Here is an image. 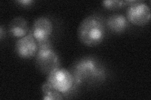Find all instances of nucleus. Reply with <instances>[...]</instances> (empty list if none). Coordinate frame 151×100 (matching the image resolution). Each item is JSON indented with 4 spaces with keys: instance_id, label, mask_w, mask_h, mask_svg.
<instances>
[{
    "instance_id": "obj_1",
    "label": "nucleus",
    "mask_w": 151,
    "mask_h": 100,
    "mask_svg": "<svg viewBox=\"0 0 151 100\" xmlns=\"http://www.w3.org/2000/svg\"><path fill=\"white\" fill-rule=\"evenodd\" d=\"M70 72L74 86L101 82L106 78L105 66L100 60L91 56L84 57L76 62Z\"/></svg>"
},
{
    "instance_id": "obj_5",
    "label": "nucleus",
    "mask_w": 151,
    "mask_h": 100,
    "mask_svg": "<svg viewBox=\"0 0 151 100\" xmlns=\"http://www.w3.org/2000/svg\"><path fill=\"white\" fill-rule=\"evenodd\" d=\"M150 8L142 1H135L129 4L126 11V18L129 23L138 26H144L150 21Z\"/></svg>"
},
{
    "instance_id": "obj_2",
    "label": "nucleus",
    "mask_w": 151,
    "mask_h": 100,
    "mask_svg": "<svg viewBox=\"0 0 151 100\" xmlns=\"http://www.w3.org/2000/svg\"><path fill=\"white\" fill-rule=\"evenodd\" d=\"M106 24L99 15H91L85 18L78 29V38L83 44L89 47L100 45L105 38Z\"/></svg>"
},
{
    "instance_id": "obj_7",
    "label": "nucleus",
    "mask_w": 151,
    "mask_h": 100,
    "mask_svg": "<svg viewBox=\"0 0 151 100\" xmlns=\"http://www.w3.org/2000/svg\"><path fill=\"white\" fill-rule=\"evenodd\" d=\"M53 30V24L50 19L41 16L34 21L31 32L37 42H42L49 40Z\"/></svg>"
},
{
    "instance_id": "obj_8",
    "label": "nucleus",
    "mask_w": 151,
    "mask_h": 100,
    "mask_svg": "<svg viewBox=\"0 0 151 100\" xmlns=\"http://www.w3.org/2000/svg\"><path fill=\"white\" fill-rule=\"evenodd\" d=\"M105 24L108 29L115 33L124 32L129 26L126 16L120 13L113 14L108 16Z\"/></svg>"
},
{
    "instance_id": "obj_13",
    "label": "nucleus",
    "mask_w": 151,
    "mask_h": 100,
    "mask_svg": "<svg viewBox=\"0 0 151 100\" xmlns=\"http://www.w3.org/2000/svg\"><path fill=\"white\" fill-rule=\"evenodd\" d=\"M4 36V30H3V26H1L0 27V38L2 40H3V38Z\"/></svg>"
},
{
    "instance_id": "obj_3",
    "label": "nucleus",
    "mask_w": 151,
    "mask_h": 100,
    "mask_svg": "<svg viewBox=\"0 0 151 100\" xmlns=\"http://www.w3.org/2000/svg\"><path fill=\"white\" fill-rule=\"evenodd\" d=\"M38 50L35 56L37 68L44 74L48 75L54 70L60 68V60L58 55L53 50L49 40L37 42Z\"/></svg>"
},
{
    "instance_id": "obj_12",
    "label": "nucleus",
    "mask_w": 151,
    "mask_h": 100,
    "mask_svg": "<svg viewBox=\"0 0 151 100\" xmlns=\"http://www.w3.org/2000/svg\"><path fill=\"white\" fill-rule=\"evenodd\" d=\"M17 3L20 4L22 6H29L32 5V4L34 3L33 0H18L16 1Z\"/></svg>"
},
{
    "instance_id": "obj_9",
    "label": "nucleus",
    "mask_w": 151,
    "mask_h": 100,
    "mask_svg": "<svg viewBox=\"0 0 151 100\" xmlns=\"http://www.w3.org/2000/svg\"><path fill=\"white\" fill-rule=\"evenodd\" d=\"M8 31L12 36L19 39L26 36L30 30L26 19L22 16H17L9 23Z\"/></svg>"
},
{
    "instance_id": "obj_6",
    "label": "nucleus",
    "mask_w": 151,
    "mask_h": 100,
    "mask_svg": "<svg viewBox=\"0 0 151 100\" xmlns=\"http://www.w3.org/2000/svg\"><path fill=\"white\" fill-rule=\"evenodd\" d=\"M38 50L37 41L33 36L31 30L26 36L19 38L15 43L17 55L23 59H30L35 56Z\"/></svg>"
},
{
    "instance_id": "obj_10",
    "label": "nucleus",
    "mask_w": 151,
    "mask_h": 100,
    "mask_svg": "<svg viewBox=\"0 0 151 100\" xmlns=\"http://www.w3.org/2000/svg\"><path fill=\"white\" fill-rule=\"evenodd\" d=\"M42 90L43 93V99L44 100H55L63 99V94L54 88L48 83L45 82L42 86Z\"/></svg>"
},
{
    "instance_id": "obj_4",
    "label": "nucleus",
    "mask_w": 151,
    "mask_h": 100,
    "mask_svg": "<svg viewBox=\"0 0 151 100\" xmlns=\"http://www.w3.org/2000/svg\"><path fill=\"white\" fill-rule=\"evenodd\" d=\"M46 82L63 94L69 93L75 87L71 72L61 68L54 70L47 75Z\"/></svg>"
},
{
    "instance_id": "obj_11",
    "label": "nucleus",
    "mask_w": 151,
    "mask_h": 100,
    "mask_svg": "<svg viewBox=\"0 0 151 100\" xmlns=\"http://www.w3.org/2000/svg\"><path fill=\"white\" fill-rule=\"evenodd\" d=\"M101 4L104 8L109 10H117L127 5L125 1L120 0H105L102 1Z\"/></svg>"
}]
</instances>
